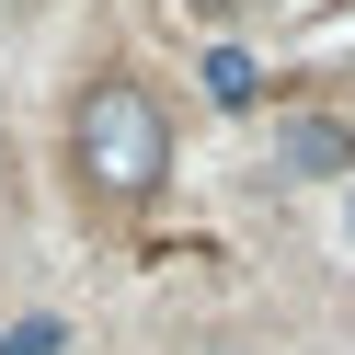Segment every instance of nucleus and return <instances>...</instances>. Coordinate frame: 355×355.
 Here are the masks:
<instances>
[{
	"instance_id": "nucleus-4",
	"label": "nucleus",
	"mask_w": 355,
	"mask_h": 355,
	"mask_svg": "<svg viewBox=\"0 0 355 355\" xmlns=\"http://www.w3.org/2000/svg\"><path fill=\"white\" fill-rule=\"evenodd\" d=\"M0 355H58V321H12V332H0Z\"/></svg>"
},
{
	"instance_id": "nucleus-2",
	"label": "nucleus",
	"mask_w": 355,
	"mask_h": 355,
	"mask_svg": "<svg viewBox=\"0 0 355 355\" xmlns=\"http://www.w3.org/2000/svg\"><path fill=\"white\" fill-rule=\"evenodd\" d=\"M275 172H298V184L355 172V126H344V115H286V126H275Z\"/></svg>"
},
{
	"instance_id": "nucleus-5",
	"label": "nucleus",
	"mask_w": 355,
	"mask_h": 355,
	"mask_svg": "<svg viewBox=\"0 0 355 355\" xmlns=\"http://www.w3.org/2000/svg\"><path fill=\"white\" fill-rule=\"evenodd\" d=\"M184 355H252V344H241V332H207V344H184Z\"/></svg>"
},
{
	"instance_id": "nucleus-1",
	"label": "nucleus",
	"mask_w": 355,
	"mask_h": 355,
	"mask_svg": "<svg viewBox=\"0 0 355 355\" xmlns=\"http://www.w3.org/2000/svg\"><path fill=\"white\" fill-rule=\"evenodd\" d=\"M69 161H80V184H92L103 207H138V195L161 184L172 172V126H161V103H149V80H92V92H80Z\"/></svg>"
},
{
	"instance_id": "nucleus-3",
	"label": "nucleus",
	"mask_w": 355,
	"mask_h": 355,
	"mask_svg": "<svg viewBox=\"0 0 355 355\" xmlns=\"http://www.w3.org/2000/svg\"><path fill=\"white\" fill-rule=\"evenodd\" d=\"M207 92H218V103H252V58L218 46V58H207Z\"/></svg>"
},
{
	"instance_id": "nucleus-6",
	"label": "nucleus",
	"mask_w": 355,
	"mask_h": 355,
	"mask_svg": "<svg viewBox=\"0 0 355 355\" xmlns=\"http://www.w3.org/2000/svg\"><path fill=\"white\" fill-rule=\"evenodd\" d=\"M195 12H252V0H195Z\"/></svg>"
}]
</instances>
